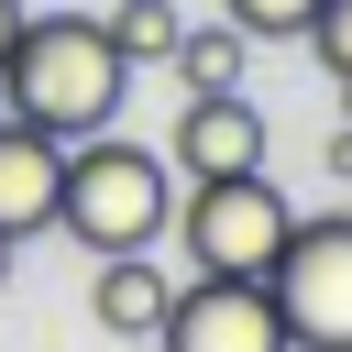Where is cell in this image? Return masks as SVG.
<instances>
[{"label": "cell", "mask_w": 352, "mask_h": 352, "mask_svg": "<svg viewBox=\"0 0 352 352\" xmlns=\"http://www.w3.org/2000/svg\"><path fill=\"white\" fill-rule=\"evenodd\" d=\"M132 66L110 55L99 11H22L11 55H0V121H33L44 143H88L121 121Z\"/></svg>", "instance_id": "cell-1"}, {"label": "cell", "mask_w": 352, "mask_h": 352, "mask_svg": "<svg viewBox=\"0 0 352 352\" xmlns=\"http://www.w3.org/2000/svg\"><path fill=\"white\" fill-rule=\"evenodd\" d=\"M55 231L99 264V253H154L176 231V165L132 132H88L66 143V176H55Z\"/></svg>", "instance_id": "cell-2"}, {"label": "cell", "mask_w": 352, "mask_h": 352, "mask_svg": "<svg viewBox=\"0 0 352 352\" xmlns=\"http://www.w3.org/2000/svg\"><path fill=\"white\" fill-rule=\"evenodd\" d=\"M264 297H275L286 352H352V209L297 220L264 264Z\"/></svg>", "instance_id": "cell-3"}, {"label": "cell", "mask_w": 352, "mask_h": 352, "mask_svg": "<svg viewBox=\"0 0 352 352\" xmlns=\"http://www.w3.org/2000/svg\"><path fill=\"white\" fill-rule=\"evenodd\" d=\"M176 220H187V264H198V275H264L275 242L297 231V209L264 187V165H253V176H198V187L176 198Z\"/></svg>", "instance_id": "cell-4"}, {"label": "cell", "mask_w": 352, "mask_h": 352, "mask_svg": "<svg viewBox=\"0 0 352 352\" xmlns=\"http://www.w3.org/2000/svg\"><path fill=\"white\" fill-rule=\"evenodd\" d=\"M154 352H286L264 275H176V297L154 319Z\"/></svg>", "instance_id": "cell-5"}, {"label": "cell", "mask_w": 352, "mask_h": 352, "mask_svg": "<svg viewBox=\"0 0 352 352\" xmlns=\"http://www.w3.org/2000/svg\"><path fill=\"white\" fill-rule=\"evenodd\" d=\"M165 165L198 187V176H253L264 165V110L242 88H209V99H176V132H165Z\"/></svg>", "instance_id": "cell-6"}, {"label": "cell", "mask_w": 352, "mask_h": 352, "mask_svg": "<svg viewBox=\"0 0 352 352\" xmlns=\"http://www.w3.org/2000/svg\"><path fill=\"white\" fill-rule=\"evenodd\" d=\"M55 176H66V143H44L33 121H0V242L11 253L55 231Z\"/></svg>", "instance_id": "cell-7"}, {"label": "cell", "mask_w": 352, "mask_h": 352, "mask_svg": "<svg viewBox=\"0 0 352 352\" xmlns=\"http://www.w3.org/2000/svg\"><path fill=\"white\" fill-rule=\"evenodd\" d=\"M165 297H176V275H165L154 253H99V275H88V308H99L110 341H154Z\"/></svg>", "instance_id": "cell-8"}, {"label": "cell", "mask_w": 352, "mask_h": 352, "mask_svg": "<svg viewBox=\"0 0 352 352\" xmlns=\"http://www.w3.org/2000/svg\"><path fill=\"white\" fill-rule=\"evenodd\" d=\"M242 55H253V44H242L231 22H187L165 66H176V88H187V99H209V88H242Z\"/></svg>", "instance_id": "cell-9"}, {"label": "cell", "mask_w": 352, "mask_h": 352, "mask_svg": "<svg viewBox=\"0 0 352 352\" xmlns=\"http://www.w3.org/2000/svg\"><path fill=\"white\" fill-rule=\"evenodd\" d=\"M99 33H110V55H121V66H165V55H176V33H187V11H176V0H110V11H99Z\"/></svg>", "instance_id": "cell-10"}, {"label": "cell", "mask_w": 352, "mask_h": 352, "mask_svg": "<svg viewBox=\"0 0 352 352\" xmlns=\"http://www.w3.org/2000/svg\"><path fill=\"white\" fill-rule=\"evenodd\" d=\"M308 11H319V0H220V22H231L242 44H297Z\"/></svg>", "instance_id": "cell-11"}, {"label": "cell", "mask_w": 352, "mask_h": 352, "mask_svg": "<svg viewBox=\"0 0 352 352\" xmlns=\"http://www.w3.org/2000/svg\"><path fill=\"white\" fill-rule=\"evenodd\" d=\"M319 66H330V88H352V0H319L308 11V33H297Z\"/></svg>", "instance_id": "cell-12"}, {"label": "cell", "mask_w": 352, "mask_h": 352, "mask_svg": "<svg viewBox=\"0 0 352 352\" xmlns=\"http://www.w3.org/2000/svg\"><path fill=\"white\" fill-rule=\"evenodd\" d=\"M330 176H341V187H352V121H341V132H330Z\"/></svg>", "instance_id": "cell-13"}, {"label": "cell", "mask_w": 352, "mask_h": 352, "mask_svg": "<svg viewBox=\"0 0 352 352\" xmlns=\"http://www.w3.org/2000/svg\"><path fill=\"white\" fill-rule=\"evenodd\" d=\"M11 33H22V0H0V55H11Z\"/></svg>", "instance_id": "cell-14"}, {"label": "cell", "mask_w": 352, "mask_h": 352, "mask_svg": "<svg viewBox=\"0 0 352 352\" xmlns=\"http://www.w3.org/2000/svg\"><path fill=\"white\" fill-rule=\"evenodd\" d=\"M0 286H11V242H0Z\"/></svg>", "instance_id": "cell-15"}]
</instances>
